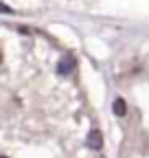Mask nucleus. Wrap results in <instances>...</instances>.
I'll return each mask as SVG.
<instances>
[{"label":"nucleus","mask_w":149,"mask_h":158,"mask_svg":"<svg viewBox=\"0 0 149 158\" xmlns=\"http://www.w3.org/2000/svg\"><path fill=\"white\" fill-rule=\"evenodd\" d=\"M86 145H88V149H95V152H99V149L103 147V134H101L99 130H92V132L88 134V141H86Z\"/></svg>","instance_id":"obj_1"},{"label":"nucleus","mask_w":149,"mask_h":158,"mask_svg":"<svg viewBox=\"0 0 149 158\" xmlns=\"http://www.w3.org/2000/svg\"><path fill=\"white\" fill-rule=\"evenodd\" d=\"M72 66H74V62L66 55V57H62V59H59V64H57V73H59V75H70V73H72Z\"/></svg>","instance_id":"obj_2"},{"label":"nucleus","mask_w":149,"mask_h":158,"mask_svg":"<svg viewBox=\"0 0 149 158\" xmlns=\"http://www.w3.org/2000/svg\"><path fill=\"white\" fill-rule=\"evenodd\" d=\"M112 112H114L116 116H125L127 114V101H125L123 97L114 99V103H112Z\"/></svg>","instance_id":"obj_3"},{"label":"nucleus","mask_w":149,"mask_h":158,"mask_svg":"<svg viewBox=\"0 0 149 158\" xmlns=\"http://www.w3.org/2000/svg\"><path fill=\"white\" fill-rule=\"evenodd\" d=\"M0 9H2V13H11V9H9V5H5V2H2V7H0Z\"/></svg>","instance_id":"obj_4"},{"label":"nucleus","mask_w":149,"mask_h":158,"mask_svg":"<svg viewBox=\"0 0 149 158\" xmlns=\"http://www.w3.org/2000/svg\"><path fill=\"white\" fill-rule=\"evenodd\" d=\"M5 158H7V156H5Z\"/></svg>","instance_id":"obj_5"}]
</instances>
